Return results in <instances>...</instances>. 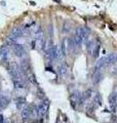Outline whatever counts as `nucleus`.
<instances>
[{"label":"nucleus","mask_w":117,"mask_h":123,"mask_svg":"<svg viewBox=\"0 0 117 123\" xmlns=\"http://www.w3.org/2000/svg\"><path fill=\"white\" fill-rule=\"evenodd\" d=\"M34 42L36 44L37 48L38 49H44L45 47V39H44V34H43V31H42L41 27H38L36 28L34 32Z\"/></svg>","instance_id":"1"},{"label":"nucleus","mask_w":117,"mask_h":123,"mask_svg":"<svg viewBox=\"0 0 117 123\" xmlns=\"http://www.w3.org/2000/svg\"><path fill=\"white\" fill-rule=\"evenodd\" d=\"M113 74H115V75L117 76V69H116V70H115V72H114V73H113Z\"/></svg>","instance_id":"17"},{"label":"nucleus","mask_w":117,"mask_h":123,"mask_svg":"<svg viewBox=\"0 0 117 123\" xmlns=\"http://www.w3.org/2000/svg\"><path fill=\"white\" fill-rule=\"evenodd\" d=\"M13 52H14V55L15 56H18V57H24L26 56V48H25V46L24 45H22V44H19V43H15L13 45Z\"/></svg>","instance_id":"4"},{"label":"nucleus","mask_w":117,"mask_h":123,"mask_svg":"<svg viewBox=\"0 0 117 123\" xmlns=\"http://www.w3.org/2000/svg\"><path fill=\"white\" fill-rule=\"evenodd\" d=\"M9 103V99L5 98V97H0V111L2 109H4V108L8 105Z\"/></svg>","instance_id":"12"},{"label":"nucleus","mask_w":117,"mask_h":123,"mask_svg":"<svg viewBox=\"0 0 117 123\" xmlns=\"http://www.w3.org/2000/svg\"><path fill=\"white\" fill-rule=\"evenodd\" d=\"M23 34H24V28H23V27H17V28L13 29L11 33L9 34V36L7 37V40H6L7 43L10 45L15 44V41H17Z\"/></svg>","instance_id":"2"},{"label":"nucleus","mask_w":117,"mask_h":123,"mask_svg":"<svg viewBox=\"0 0 117 123\" xmlns=\"http://www.w3.org/2000/svg\"><path fill=\"white\" fill-rule=\"evenodd\" d=\"M58 75H60V76L65 77L66 75L68 74V66L65 63L61 64L60 66L58 67Z\"/></svg>","instance_id":"9"},{"label":"nucleus","mask_w":117,"mask_h":123,"mask_svg":"<svg viewBox=\"0 0 117 123\" xmlns=\"http://www.w3.org/2000/svg\"><path fill=\"white\" fill-rule=\"evenodd\" d=\"M100 47H101V45L100 43H95V46H93V49H92V51H91V55L92 57H95V59H97L98 55H99V51H100Z\"/></svg>","instance_id":"13"},{"label":"nucleus","mask_w":117,"mask_h":123,"mask_svg":"<svg viewBox=\"0 0 117 123\" xmlns=\"http://www.w3.org/2000/svg\"><path fill=\"white\" fill-rule=\"evenodd\" d=\"M103 79V74H102V71H93V74H92V82L95 84H98L102 81Z\"/></svg>","instance_id":"8"},{"label":"nucleus","mask_w":117,"mask_h":123,"mask_svg":"<svg viewBox=\"0 0 117 123\" xmlns=\"http://www.w3.org/2000/svg\"><path fill=\"white\" fill-rule=\"evenodd\" d=\"M38 108H39V111H40V115L41 116H43L44 114H46V112H47V103H45V102H42L40 103L39 105H37Z\"/></svg>","instance_id":"11"},{"label":"nucleus","mask_w":117,"mask_h":123,"mask_svg":"<svg viewBox=\"0 0 117 123\" xmlns=\"http://www.w3.org/2000/svg\"><path fill=\"white\" fill-rule=\"evenodd\" d=\"M101 103H102V99H101V97H100V94L99 93H97L95 95V98H93V103H92V105L93 106H100L101 105Z\"/></svg>","instance_id":"14"},{"label":"nucleus","mask_w":117,"mask_h":123,"mask_svg":"<svg viewBox=\"0 0 117 123\" xmlns=\"http://www.w3.org/2000/svg\"><path fill=\"white\" fill-rule=\"evenodd\" d=\"M117 61V55L115 53H110L105 56V62H106V66H109V65L114 64L115 62Z\"/></svg>","instance_id":"10"},{"label":"nucleus","mask_w":117,"mask_h":123,"mask_svg":"<svg viewBox=\"0 0 117 123\" xmlns=\"http://www.w3.org/2000/svg\"><path fill=\"white\" fill-rule=\"evenodd\" d=\"M21 116L22 119L24 121H28L30 117H31V111H30V107H24L22 109V112H21Z\"/></svg>","instance_id":"7"},{"label":"nucleus","mask_w":117,"mask_h":123,"mask_svg":"<svg viewBox=\"0 0 117 123\" xmlns=\"http://www.w3.org/2000/svg\"><path fill=\"white\" fill-rule=\"evenodd\" d=\"M93 46H95V41H92V40H91V41H88L87 42V45H86V49L91 53V51H92V49H93Z\"/></svg>","instance_id":"16"},{"label":"nucleus","mask_w":117,"mask_h":123,"mask_svg":"<svg viewBox=\"0 0 117 123\" xmlns=\"http://www.w3.org/2000/svg\"><path fill=\"white\" fill-rule=\"evenodd\" d=\"M114 93H115V95H116V98H117V91H116V92H114Z\"/></svg>","instance_id":"18"},{"label":"nucleus","mask_w":117,"mask_h":123,"mask_svg":"<svg viewBox=\"0 0 117 123\" xmlns=\"http://www.w3.org/2000/svg\"><path fill=\"white\" fill-rule=\"evenodd\" d=\"M0 60L2 63H6L8 60V49H7V45H2L0 47Z\"/></svg>","instance_id":"5"},{"label":"nucleus","mask_w":117,"mask_h":123,"mask_svg":"<svg viewBox=\"0 0 117 123\" xmlns=\"http://www.w3.org/2000/svg\"><path fill=\"white\" fill-rule=\"evenodd\" d=\"M66 49H67V52H71L74 50V48L76 47V44H75V41H74V38H68L66 39Z\"/></svg>","instance_id":"6"},{"label":"nucleus","mask_w":117,"mask_h":123,"mask_svg":"<svg viewBox=\"0 0 117 123\" xmlns=\"http://www.w3.org/2000/svg\"><path fill=\"white\" fill-rule=\"evenodd\" d=\"M25 103H26V99L25 98H19L17 99V107L19 108V109H23L25 106Z\"/></svg>","instance_id":"15"},{"label":"nucleus","mask_w":117,"mask_h":123,"mask_svg":"<svg viewBox=\"0 0 117 123\" xmlns=\"http://www.w3.org/2000/svg\"><path fill=\"white\" fill-rule=\"evenodd\" d=\"M86 37H87V32H86V30H85V28L84 29L83 28H77L75 36H74V41H75L76 46H80L83 43V41L85 40Z\"/></svg>","instance_id":"3"}]
</instances>
